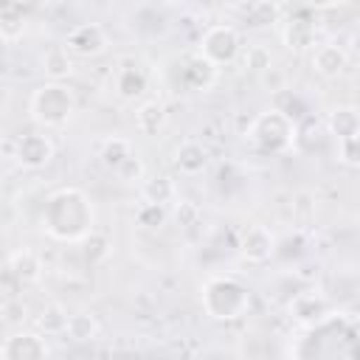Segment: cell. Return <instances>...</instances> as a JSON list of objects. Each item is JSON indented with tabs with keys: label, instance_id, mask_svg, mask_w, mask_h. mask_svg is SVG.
<instances>
[{
	"label": "cell",
	"instance_id": "6da1fadb",
	"mask_svg": "<svg viewBox=\"0 0 360 360\" xmlns=\"http://www.w3.org/2000/svg\"><path fill=\"white\" fill-rule=\"evenodd\" d=\"M65 222H70V239H82L93 228V211L87 205V197L76 188H62L48 200V219L45 228L65 239Z\"/></svg>",
	"mask_w": 360,
	"mask_h": 360
},
{
	"label": "cell",
	"instance_id": "7a4b0ae2",
	"mask_svg": "<svg viewBox=\"0 0 360 360\" xmlns=\"http://www.w3.org/2000/svg\"><path fill=\"white\" fill-rule=\"evenodd\" d=\"M202 304L214 318L231 321L248 309L250 295L236 278H211L202 290Z\"/></svg>",
	"mask_w": 360,
	"mask_h": 360
},
{
	"label": "cell",
	"instance_id": "3957f363",
	"mask_svg": "<svg viewBox=\"0 0 360 360\" xmlns=\"http://www.w3.org/2000/svg\"><path fill=\"white\" fill-rule=\"evenodd\" d=\"M73 112V96L65 84L51 82L34 90L31 96V115L45 127H62Z\"/></svg>",
	"mask_w": 360,
	"mask_h": 360
},
{
	"label": "cell",
	"instance_id": "277c9868",
	"mask_svg": "<svg viewBox=\"0 0 360 360\" xmlns=\"http://www.w3.org/2000/svg\"><path fill=\"white\" fill-rule=\"evenodd\" d=\"M236 53H239V34H236V28H231L225 22L211 25L200 39V56L214 68L233 62Z\"/></svg>",
	"mask_w": 360,
	"mask_h": 360
},
{
	"label": "cell",
	"instance_id": "5b68a950",
	"mask_svg": "<svg viewBox=\"0 0 360 360\" xmlns=\"http://www.w3.org/2000/svg\"><path fill=\"white\" fill-rule=\"evenodd\" d=\"M104 45H107V34H104V28L96 25V22H82V25H76V28L68 34V39H65V48H68L70 53H76V56H96V53L104 51Z\"/></svg>",
	"mask_w": 360,
	"mask_h": 360
},
{
	"label": "cell",
	"instance_id": "8992f818",
	"mask_svg": "<svg viewBox=\"0 0 360 360\" xmlns=\"http://www.w3.org/2000/svg\"><path fill=\"white\" fill-rule=\"evenodd\" d=\"M25 169H39L53 158V143L48 135L39 132H28L17 141V155H14Z\"/></svg>",
	"mask_w": 360,
	"mask_h": 360
},
{
	"label": "cell",
	"instance_id": "52a82bcc",
	"mask_svg": "<svg viewBox=\"0 0 360 360\" xmlns=\"http://www.w3.org/2000/svg\"><path fill=\"white\" fill-rule=\"evenodd\" d=\"M256 121L262 127H267V138L256 141V146H262L267 152H281V149L290 146V141H292V124H290L287 115H281V112H264Z\"/></svg>",
	"mask_w": 360,
	"mask_h": 360
},
{
	"label": "cell",
	"instance_id": "ba28073f",
	"mask_svg": "<svg viewBox=\"0 0 360 360\" xmlns=\"http://www.w3.org/2000/svg\"><path fill=\"white\" fill-rule=\"evenodd\" d=\"M3 360H45V343L34 332H17L3 343Z\"/></svg>",
	"mask_w": 360,
	"mask_h": 360
},
{
	"label": "cell",
	"instance_id": "9c48e42d",
	"mask_svg": "<svg viewBox=\"0 0 360 360\" xmlns=\"http://www.w3.org/2000/svg\"><path fill=\"white\" fill-rule=\"evenodd\" d=\"M239 250L248 262H264L270 259L273 253V233L264 228V225H250L245 233H242V242H239Z\"/></svg>",
	"mask_w": 360,
	"mask_h": 360
},
{
	"label": "cell",
	"instance_id": "30bf717a",
	"mask_svg": "<svg viewBox=\"0 0 360 360\" xmlns=\"http://www.w3.org/2000/svg\"><path fill=\"white\" fill-rule=\"evenodd\" d=\"M205 160H208V152H205V146L197 143V141H186V143H180L177 152H174V163H177V169H180L183 174H197V172H202V169H205Z\"/></svg>",
	"mask_w": 360,
	"mask_h": 360
},
{
	"label": "cell",
	"instance_id": "8fae6325",
	"mask_svg": "<svg viewBox=\"0 0 360 360\" xmlns=\"http://www.w3.org/2000/svg\"><path fill=\"white\" fill-rule=\"evenodd\" d=\"M312 68L323 76H338L343 68H346V51L338 48V45H321L315 53H312Z\"/></svg>",
	"mask_w": 360,
	"mask_h": 360
},
{
	"label": "cell",
	"instance_id": "7c38bea8",
	"mask_svg": "<svg viewBox=\"0 0 360 360\" xmlns=\"http://www.w3.org/2000/svg\"><path fill=\"white\" fill-rule=\"evenodd\" d=\"M42 70H45V76H51L53 82L65 79V76L73 70L70 51H68L65 45H51V48L42 53Z\"/></svg>",
	"mask_w": 360,
	"mask_h": 360
},
{
	"label": "cell",
	"instance_id": "4fadbf2b",
	"mask_svg": "<svg viewBox=\"0 0 360 360\" xmlns=\"http://www.w3.org/2000/svg\"><path fill=\"white\" fill-rule=\"evenodd\" d=\"M329 127L338 135V141H352L360 138V115L352 107H340L329 115Z\"/></svg>",
	"mask_w": 360,
	"mask_h": 360
},
{
	"label": "cell",
	"instance_id": "5bb4252c",
	"mask_svg": "<svg viewBox=\"0 0 360 360\" xmlns=\"http://www.w3.org/2000/svg\"><path fill=\"white\" fill-rule=\"evenodd\" d=\"M129 158H132L129 141H124V138H110V141H104V146H101V160H104V166H110V169L118 172Z\"/></svg>",
	"mask_w": 360,
	"mask_h": 360
},
{
	"label": "cell",
	"instance_id": "9a60e30c",
	"mask_svg": "<svg viewBox=\"0 0 360 360\" xmlns=\"http://www.w3.org/2000/svg\"><path fill=\"white\" fill-rule=\"evenodd\" d=\"M135 121H138V129H141V132L152 135V132H158V129L163 127L166 112H163V107H160L158 101H146V104L135 112Z\"/></svg>",
	"mask_w": 360,
	"mask_h": 360
},
{
	"label": "cell",
	"instance_id": "2e32d148",
	"mask_svg": "<svg viewBox=\"0 0 360 360\" xmlns=\"http://www.w3.org/2000/svg\"><path fill=\"white\" fill-rule=\"evenodd\" d=\"M11 270L20 281H34V278H39L42 267H39V259L31 250H20V253L11 256Z\"/></svg>",
	"mask_w": 360,
	"mask_h": 360
},
{
	"label": "cell",
	"instance_id": "e0dca14e",
	"mask_svg": "<svg viewBox=\"0 0 360 360\" xmlns=\"http://www.w3.org/2000/svg\"><path fill=\"white\" fill-rule=\"evenodd\" d=\"M68 323H70V315H65L59 307H48L37 318V326L45 335H62V332H68Z\"/></svg>",
	"mask_w": 360,
	"mask_h": 360
},
{
	"label": "cell",
	"instance_id": "ac0fdd59",
	"mask_svg": "<svg viewBox=\"0 0 360 360\" xmlns=\"http://www.w3.org/2000/svg\"><path fill=\"white\" fill-rule=\"evenodd\" d=\"M143 197H146V202L163 205V202L174 200V183H172L169 177H152V180L143 186Z\"/></svg>",
	"mask_w": 360,
	"mask_h": 360
},
{
	"label": "cell",
	"instance_id": "d6986e66",
	"mask_svg": "<svg viewBox=\"0 0 360 360\" xmlns=\"http://www.w3.org/2000/svg\"><path fill=\"white\" fill-rule=\"evenodd\" d=\"M270 65H273V56H270V51H267L264 45H250V48L245 51V68H248V70L264 73V70H270Z\"/></svg>",
	"mask_w": 360,
	"mask_h": 360
},
{
	"label": "cell",
	"instance_id": "ffe728a7",
	"mask_svg": "<svg viewBox=\"0 0 360 360\" xmlns=\"http://www.w3.org/2000/svg\"><path fill=\"white\" fill-rule=\"evenodd\" d=\"M138 225H143V228H160L163 222H166V208L163 205H158V202H143L141 208H138Z\"/></svg>",
	"mask_w": 360,
	"mask_h": 360
},
{
	"label": "cell",
	"instance_id": "44dd1931",
	"mask_svg": "<svg viewBox=\"0 0 360 360\" xmlns=\"http://www.w3.org/2000/svg\"><path fill=\"white\" fill-rule=\"evenodd\" d=\"M68 335L73 340H90L96 335V321L90 315H70V323H68Z\"/></svg>",
	"mask_w": 360,
	"mask_h": 360
},
{
	"label": "cell",
	"instance_id": "7402d4cb",
	"mask_svg": "<svg viewBox=\"0 0 360 360\" xmlns=\"http://www.w3.org/2000/svg\"><path fill=\"white\" fill-rule=\"evenodd\" d=\"M312 34H315V28H312L309 22H304V20H295V22H290V31H287V42H290V48H307V45L312 42Z\"/></svg>",
	"mask_w": 360,
	"mask_h": 360
},
{
	"label": "cell",
	"instance_id": "603a6c76",
	"mask_svg": "<svg viewBox=\"0 0 360 360\" xmlns=\"http://www.w3.org/2000/svg\"><path fill=\"white\" fill-rule=\"evenodd\" d=\"M11 17H14V6H8V8L0 11V37L6 42L17 39L22 34V20H11Z\"/></svg>",
	"mask_w": 360,
	"mask_h": 360
},
{
	"label": "cell",
	"instance_id": "cb8c5ba5",
	"mask_svg": "<svg viewBox=\"0 0 360 360\" xmlns=\"http://www.w3.org/2000/svg\"><path fill=\"white\" fill-rule=\"evenodd\" d=\"M141 172H143V166H141V160H138V155H132L115 174L121 177V180H135V177H141Z\"/></svg>",
	"mask_w": 360,
	"mask_h": 360
}]
</instances>
